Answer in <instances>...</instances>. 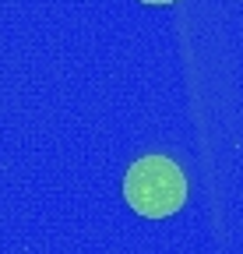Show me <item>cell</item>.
<instances>
[{
	"label": "cell",
	"instance_id": "1",
	"mask_svg": "<svg viewBox=\"0 0 243 254\" xmlns=\"http://www.w3.org/2000/svg\"><path fill=\"white\" fill-rule=\"evenodd\" d=\"M124 198L138 215L148 219H166L180 212L187 198V180L180 166L166 155H145L127 170L124 177Z\"/></svg>",
	"mask_w": 243,
	"mask_h": 254
},
{
	"label": "cell",
	"instance_id": "2",
	"mask_svg": "<svg viewBox=\"0 0 243 254\" xmlns=\"http://www.w3.org/2000/svg\"><path fill=\"white\" fill-rule=\"evenodd\" d=\"M145 4H173V0H145Z\"/></svg>",
	"mask_w": 243,
	"mask_h": 254
}]
</instances>
